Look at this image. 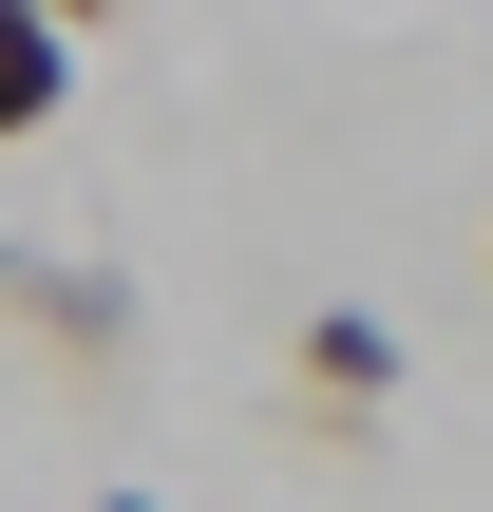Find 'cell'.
I'll return each mask as SVG.
<instances>
[{"mask_svg":"<svg viewBox=\"0 0 493 512\" xmlns=\"http://www.w3.org/2000/svg\"><path fill=\"white\" fill-rule=\"evenodd\" d=\"M285 399H304V437H380V399H399V323H380V304H323V323L285 342Z\"/></svg>","mask_w":493,"mask_h":512,"instance_id":"obj_1","label":"cell"},{"mask_svg":"<svg viewBox=\"0 0 493 512\" xmlns=\"http://www.w3.org/2000/svg\"><path fill=\"white\" fill-rule=\"evenodd\" d=\"M57 114H76V19L57 0H0V152L57 133Z\"/></svg>","mask_w":493,"mask_h":512,"instance_id":"obj_2","label":"cell"},{"mask_svg":"<svg viewBox=\"0 0 493 512\" xmlns=\"http://www.w3.org/2000/svg\"><path fill=\"white\" fill-rule=\"evenodd\" d=\"M19 323H38L57 361H114V342H133V285H114V266H19Z\"/></svg>","mask_w":493,"mask_h":512,"instance_id":"obj_3","label":"cell"},{"mask_svg":"<svg viewBox=\"0 0 493 512\" xmlns=\"http://www.w3.org/2000/svg\"><path fill=\"white\" fill-rule=\"evenodd\" d=\"M57 19H76V38H95V19H133V0H57Z\"/></svg>","mask_w":493,"mask_h":512,"instance_id":"obj_4","label":"cell"},{"mask_svg":"<svg viewBox=\"0 0 493 512\" xmlns=\"http://www.w3.org/2000/svg\"><path fill=\"white\" fill-rule=\"evenodd\" d=\"M76 512H171V494H76Z\"/></svg>","mask_w":493,"mask_h":512,"instance_id":"obj_5","label":"cell"},{"mask_svg":"<svg viewBox=\"0 0 493 512\" xmlns=\"http://www.w3.org/2000/svg\"><path fill=\"white\" fill-rule=\"evenodd\" d=\"M0 304H19V247H0Z\"/></svg>","mask_w":493,"mask_h":512,"instance_id":"obj_6","label":"cell"}]
</instances>
